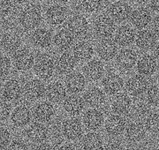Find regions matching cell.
I'll return each instance as SVG.
<instances>
[{"mask_svg":"<svg viewBox=\"0 0 159 150\" xmlns=\"http://www.w3.org/2000/svg\"><path fill=\"white\" fill-rule=\"evenodd\" d=\"M74 34L67 28L61 29L57 31L53 37L54 45L60 51H66L74 45Z\"/></svg>","mask_w":159,"mask_h":150,"instance_id":"cell-33","label":"cell"},{"mask_svg":"<svg viewBox=\"0 0 159 150\" xmlns=\"http://www.w3.org/2000/svg\"><path fill=\"white\" fill-rule=\"evenodd\" d=\"M62 148V149H70V148H75V147H74L73 145H69V146H63L61 148Z\"/></svg>","mask_w":159,"mask_h":150,"instance_id":"cell-51","label":"cell"},{"mask_svg":"<svg viewBox=\"0 0 159 150\" xmlns=\"http://www.w3.org/2000/svg\"><path fill=\"white\" fill-rule=\"evenodd\" d=\"M103 141L102 136L96 132H89L82 137L80 148L83 149H97L102 148Z\"/></svg>","mask_w":159,"mask_h":150,"instance_id":"cell-36","label":"cell"},{"mask_svg":"<svg viewBox=\"0 0 159 150\" xmlns=\"http://www.w3.org/2000/svg\"><path fill=\"white\" fill-rule=\"evenodd\" d=\"M34 53L28 48H20L14 52L12 58L15 68L20 72H28L34 67Z\"/></svg>","mask_w":159,"mask_h":150,"instance_id":"cell-6","label":"cell"},{"mask_svg":"<svg viewBox=\"0 0 159 150\" xmlns=\"http://www.w3.org/2000/svg\"><path fill=\"white\" fill-rule=\"evenodd\" d=\"M11 69V62L7 56H2L1 58V78L4 81L10 74Z\"/></svg>","mask_w":159,"mask_h":150,"instance_id":"cell-43","label":"cell"},{"mask_svg":"<svg viewBox=\"0 0 159 150\" xmlns=\"http://www.w3.org/2000/svg\"><path fill=\"white\" fill-rule=\"evenodd\" d=\"M154 57L156 58L157 61H159V43L157 44L155 49H154Z\"/></svg>","mask_w":159,"mask_h":150,"instance_id":"cell-48","label":"cell"},{"mask_svg":"<svg viewBox=\"0 0 159 150\" xmlns=\"http://www.w3.org/2000/svg\"><path fill=\"white\" fill-rule=\"evenodd\" d=\"M73 54L79 62H88L94 55V48L90 42L80 40L74 44Z\"/></svg>","mask_w":159,"mask_h":150,"instance_id":"cell-31","label":"cell"},{"mask_svg":"<svg viewBox=\"0 0 159 150\" xmlns=\"http://www.w3.org/2000/svg\"><path fill=\"white\" fill-rule=\"evenodd\" d=\"M152 14L148 8L144 6L137 7L133 10L130 17L132 25L137 29H145L152 22Z\"/></svg>","mask_w":159,"mask_h":150,"instance_id":"cell-13","label":"cell"},{"mask_svg":"<svg viewBox=\"0 0 159 150\" xmlns=\"http://www.w3.org/2000/svg\"><path fill=\"white\" fill-rule=\"evenodd\" d=\"M13 3H15L16 5L18 6H20V5H24V4H26L29 0H11Z\"/></svg>","mask_w":159,"mask_h":150,"instance_id":"cell-50","label":"cell"},{"mask_svg":"<svg viewBox=\"0 0 159 150\" xmlns=\"http://www.w3.org/2000/svg\"><path fill=\"white\" fill-rule=\"evenodd\" d=\"M115 60L119 69L122 71H130L136 65L138 56L135 51L126 48L119 51Z\"/></svg>","mask_w":159,"mask_h":150,"instance_id":"cell-14","label":"cell"},{"mask_svg":"<svg viewBox=\"0 0 159 150\" xmlns=\"http://www.w3.org/2000/svg\"><path fill=\"white\" fill-rule=\"evenodd\" d=\"M31 43L36 48L39 49H46L51 46L53 37L51 31L44 28L35 29L30 35Z\"/></svg>","mask_w":159,"mask_h":150,"instance_id":"cell-22","label":"cell"},{"mask_svg":"<svg viewBox=\"0 0 159 150\" xmlns=\"http://www.w3.org/2000/svg\"><path fill=\"white\" fill-rule=\"evenodd\" d=\"M97 52L98 57L105 62H109L116 58L119 53L118 43L111 38L102 39L97 44Z\"/></svg>","mask_w":159,"mask_h":150,"instance_id":"cell-10","label":"cell"},{"mask_svg":"<svg viewBox=\"0 0 159 150\" xmlns=\"http://www.w3.org/2000/svg\"><path fill=\"white\" fill-rule=\"evenodd\" d=\"M125 89L132 96L140 97L148 91V82L145 76L142 74H135L126 81Z\"/></svg>","mask_w":159,"mask_h":150,"instance_id":"cell-9","label":"cell"},{"mask_svg":"<svg viewBox=\"0 0 159 150\" xmlns=\"http://www.w3.org/2000/svg\"><path fill=\"white\" fill-rule=\"evenodd\" d=\"M149 104L148 102H137L134 104H133L132 109L129 111L131 117L134 118V120H141L143 117H147L149 111Z\"/></svg>","mask_w":159,"mask_h":150,"instance_id":"cell-37","label":"cell"},{"mask_svg":"<svg viewBox=\"0 0 159 150\" xmlns=\"http://www.w3.org/2000/svg\"><path fill=\"white\" fill-rule=\"evenodd\" d=\"M85 75L80 73V72H72L67 74L65 80L66 87L71 94H80L85 90L87 85Z\"/></svg>","mask_w":159,"mask_h":150,"instance_id":"cell-20","label":"cell"},{"mask_svg":"<svg viewBox=\"0 0 159 150\" xmlns=\"http://www.w3.org/2000/svg\"><path fill=\"white\" fill-rule=\"evenodd\" d=\"M8 150H22V149H29V147L27 144L20 139H14L12 140L9 147H8Z\"/></svg>","mask_w":159,"mask_h":150,"instance_id":"cell-44","label":"cell"},{"mask_svg":"<svg viewBox=\"0 0 159 150\" xmlns=\"http://www.w3.org/2000/svg\"><path fill=\"white\" fill-rule=\"evenodd\" d=\"M149 7H150V10L159 14V0H150Z\"/></svg>","mask_w":159,"mask_h":150,"instance_id":"cell-47","label":"cell"},{"mask_svg":"<svg viewBox=\"0 0 159 150\" xmlns=\"http://www.w3.org/2000/svg\"><path fill=\"white\" fill-rule=\"evenodd\" d=\"M56 64L48 55H42L35 60L34 71L35 75L41 80H49L54 74Z\"/></svg>","mask_w":159,"mask_h":150,"instance_id":"cell-5","label":"cell"},{"mask_svg":"<svg viewBox=\"0 0 159 150\" xmlns=\"http://www.w3.org/2000/svg\"><path fill=\"white\" fill-rule=\"evenodd\" d=\"M9 104V102L5 101L2 105H1V115H2V119L7 118L9 116H11V105Z\"/></svg>","mask_w":159,"mask_h":150,"instance_id":"cell-45","label":"cell"},{"mask_svg":"<svg viewBox=\"0 0 159 150\" xmlns=\"http://www.w3.org/2000/svg\"><path fill=\"white\" fill-rule=\"evenodd\" d=\"M111 1H119V0H111Z\"/></svg>","mask_w":159,"mask_h":150,"instance_id":"cell-53","label":"cell"},{"mask_svg":"<svg viewBox=\"0 0 159 150\" xmlns=\"http://www.w3.org/2000/svg\"><path fill=\"white\" fill-rule=\"evenodd\" d=\"M11 133L6 127L2 126L0 129V149L5 150L8 148L11 143Z\"/></svg>","mask_w":159,"mask_h":150,"instance_id":"cell-42","label":"cell"},{"mask_svg":"<svg viewBox=\"0 0 159 150\" xmlns=\"http://www.w3.org/2000/svg\"><path fill=\"white\" fill-rule=\"evenodd\" d=\"M151 28H152V30H153L154 32H155L157 35H159V15L156 16V17L152 20Z\"/></svg>","mask_w":159,"mask_h":150,"instance_id":"cell-46","label":"cell"},{"mask_svg":"<svg viewBox=\"0 0 159 150\" xmlns=\"http://www.w3.org/2000/svg\"><path fill=\"white\" fill-rule=\"evenodd\" d=\"M68 10L61 4H54L50 6L45 12L47 23L52 27L60 26L68 20Z\"/></svg>","mask_w":159,"mask_h":150,"instance_id":"cell-4","label":"cell"},{"mask_svg":"<svg viewBox=\"0 0 159 150\" xmlns=\"http://www.w3.org/2000/svg\"><path fill=\"white\" fill-rule=\"evenodd\" d=\"M93 30L97 37L101 39L111 38L116 32L115 21L107 14L97 16L94 21Z\"/></svg>","mask_w":159,"mask_h":150,"instance_id":"cell-3","label":"cell"},{"mask_svg":"<svg viewBox=\"0 0 159 150\" xmlns=\"http://www.w3.org/2000/svg\"><path fill=\"white\" fill-rule=\"evenodd\" d=\"M23 94V87L17 80H9L5 83L3 87V98L6 102L15 103L20 98Z\"/></svg>","mask_w":159,"mask_h":150,"instance_id":"cell-24","label":"cell"},{"mask_svg":"<svg viewBox=\"0 0 159 150\" xmlns=\"http://www.w3.org/2000/svg\"><path fill=\"white\" fill-rule=\"evenodd\" d=\"M147 127L141 120H134L130 123L125 129V137L132 142H138L145 138L147 134Z\"/></svg>","mask_w":159,"mask_h":150,"instance_id":"cell-28","label":"cell"},{"mask_svg":"<svg viewBox=\"0 0 159 150\" xmlns=\"http://www.w3.org/2000/svg\"><path fill=\"white\" fill-rule=\"evenodd\" d=\"M78 60L74 57L73 53L70 52H63L57 58L56 62V70L59 74L67 75L70 73L74 72L77 64Z\"/></svg>","mask_w":159,"mask_h":150,"instance_id":"cell-26","label":"cell"},{"mask_svg":"<svg viewBox=\"0 0 159 150\" xmlns=\"http://www.w3.org/2000/svg\"><path fill=\"white\" fill-rule=\"evenodd\" d=\"M145 125L149 133H159V113H150L147 116Z\"/></svg>","mask_w":159,"mask_h":150,"instance_id":"cell-39","label":"cell"},{"mask_svg":"<svg viewBox=\"0 0 159 150\" xmlns=\"http://www.w3.org/2000/svg\"><path fill=\"white\" fill-rule=\"evenodd\" d=\"M135 45L142 51H149L157 45V35L153 30L142 29L136 34L135 37Z\"/></svg>","mask_w":159,"mask_h":150,"instance_id":"cell-15","label":"cell"},{"mask_svg":"<svg viewBox=\"0 0 159 150\" xmlns=\"http://www.w3.org/2000/svg\"><path fill=\"white\" fill-rule=\"evenodd\" d=\"M82 123L85 128L90 131H97L104 123V117L101 110L92 108L86 110L82 117Z\"/></svg>","mask_w":159,"mask_h":150,"instance_id":"cell-19","label":"cell"},{"mask_svg":"<svg viewBox=\"0 0 159 150\" xmlns=\"http://www.w3.org/2000/svg\"><path fill=\"white\" fill-rule=\"evenodd\" d=\"M42 10L36 4L25 6L19 14V23L26 30L35 29L42 22Z\"/></svg>","mask_w":159,"mask_h":150,"instance_id":"cell-1","label":"cell"},{"mask_svg":"<svg viewBox=\"0 0 159 150\" xmlns=\"http://www.w3.org/2000/svg\"><path fill=\"white\" fill-rule=\"evenodd\" d=\"M133 102L128 95L125 93H119L115 95L111 103V110L115 114L125 115L129 113L132 109Z\"/></svg>","mask_w":159,"mask_h":150,"instance_id":"cell-29","label":"cell"},{"mask_svg":"<svg viewBox=\"0 0 159 150\" xmlns=\"http://www.w3.org/2000/svg\"><path fill=\"white\" fill-rule=\"evenodd\" d=\"M104 129L108 135L117 137L121 135L126 129V120L122 115L114 114L109 116L104 122Z\"/></svg>","mask_w":159,"mask_h":150,"instance_id":"cell-12","label":"cell"},{"mask_svg":"<svg viewBox=\"0 0 159 150\" xmlns=\"http://www.w3.org/2000/svg\"><path fill=\"white\" fill-rule=\"evenodd\" d=\"M46 87L43 81L37 79L29 81L23 86V95L29 101H37L45 95Z\"/></svg>","mask_w":159,"mask_h":150,"instance_id":"cell-11","label":"cell"},{"mask_svg":"<svg viewBox=\"0 0 159 150\" xmlns=\"http://www.w3.org/2000/svg\"><path fill=\"white\" fill-rule=\"evenodd\" d=\"M157 148H158V149H159V144H158V146H157Z\"/></svg>","mask_w":159,"mask_h":150,"instance_id":"cell-54","label":"cell"},{"mask_svg":"<svg viewBox=\"0 0 159 150\" xmlns=\"http://www.w3.org/2000/svg\"><path fill=\"white\" fill-rule=\"evenodd\" d=\"M10 117L14 126L22 128L29 125L32 117V112L27 105L20 104L13 109Z\"/></svg>","mask_w":159,"mask_h":150,"instance_id":"cell-17","label":"cell"},{"mask_svg":"<svg viewBox=\"0 0 159 150\" xmlns=\"http://www.w3.org/2000/svg\"><path fill=\"white\" fill-rule=\"evenodd\" d=\"M54 1H56L58 4H66V3H68L70 0H54Z\"/></svg>","mask_w":159,"mask_h":150,"instance_id":"cell-52","label":"cell"},{"mask_svg":"<svg viewBox=\"0 0 159 150\" xmlns=\"http://www.w3.org/2000/svg\"><path fill=\"white\" fill-rule=\"evenodd\" d=\"M103 91L109 95H115L119 94L124 87V81L120 75L111 73L106 74L102 80Z\"/></svg>","mask_w":159,"mask_h":150,"instance_id":"cell-16","label":"cell"},{"mask_svg":"<svg viewBox=\"0 0 159 150\" xmlns=\"http://www.w3.org/2000/svg\"><path fill=\"white\" fill-rule=\"evenodd\" d=\"M105 94L106 93L100 87H92L86 91L83 98L85 100L87 105H89L91 108H97L102 106L105 103Z\"/></svg>","mask_w":159,"mask_h":150,"instance_id":"cell-34","label":"cell"},{"mask_svg":"<svg viewBox=\"0 0 159 150\" xmlns=\"http://www.w3.org/2000/svg\"><path fill=\"white\" fill-rule=\"evenodd\" d=\"M85 100L78 94L67 95L63 101V108L65 111L71 116L80 115L85 108Z\"/></svg>","mask_w":159,"mask_h":150,"instance_id":"cell-21","label":"cell"},{"mask_svg":"<svg viewBox=\"0 0 159 150\" xmlns=\"http://www.w3.org/2000/svg\"><path fill=\"white\" fill-rule=\"evenodd\" d=\"M26 136L31 142L35 144H42L49 137V130L43 123L31 124L26 129Z\"/></svg>","mask_w":159,"mask_h":150,"instance_id":"cell-18","label":"cell"},{"mask_svg":"<svg viewBox=\"0 0 159 150\" xmlns=\"http://www.w3.org/2000/svg\"><path fill=\"white\" fill-rule=\"evenodd\" d=\"M103 4V0H78V6L83 12L95 13L98 12Z\"/></svg>","mask_w":159,"mask_h":150,"instance_id":"cell-38","label":"cell"},{"mask_svg":"<svg viewBox=\"0 0 159 150\" xmlns=\"http://www.w3.org/2000/svg\"><path fill=\"white\" fill-rule=\"evenodd\" d=\"M66 87L59 81H53L46 87L45 96L49 102L58 104L66 97Z\"/></svg>","mask_w":159,"mask_h":150,"instance_id":"cell-27","label":"cell"},{"mask_svg":"<svg viewBox=\"0 0 159 150\" xmlns=\"http://www.w3.org/2000/svg\"><path fill=\"white\" fill-rule=\"evenodd\" d=\"M158 78H159V76H158Z\"/></svg>","mask_w":159,"mask_h":150,"instance_id":"cell-55","label":"cell"},{"mask_svg":"<svg viewBox=\"0 0 159 150\" xmlns=\"http://www.w3.org/2000/svg\"><path fill=\"white\" fill-rule=\"evenodd\" d=\"M137 72L143 76H151L157 69V59L149 54L143 55L138 59L136 64Z\"/></svg>","mask_w":159,"mask_h":150,"instance_id":"cell-32","label":"cell"},{"mask_svg":"<svg viewBox=\"0 0 159 150\" xmlns=\"http://www.w3.org/2000/svg\"><path fill=\"white\" fill-rule=\"evenodd\" d=\"M54 113V107L51 102H41L35 105L33 110L34 119L37 122L43 124L51 121Z\"/></svg>","mask_w":159,"mask_h":150,"instance_id":"cell-30","label":"cell"},{"mask_svg":"<svg viewBox=\"0 0 159 150\" xmlns=\"http://www.w3.org/2000/svg\"><path fill=\"white\" fill-rule=\"evenodd\" d=\"M135 4L137 5H146V4H148L150 2V0H133Z\"/></svg>","mask_w":159,"mask_h":150,"instance_id":"cell-49","label":"cell"},{"mask_svg":"<svg viewBox=\"0 0 159 150\" xmlns=\"http://www.w3.org/2000/svg\"><path fill=\"white\" fill-rule=\"evenodd\" d=\"M17 6L11 0H1V15L3 19L11 18L15 14Z\"/></svg>","mask_w":159,"mask_h":150,"instance_id":"cell-40","label":"cell"},{"mask_svg":"<svg viewBox=\"0 0 159 150\" xmlns=\"http://www.w3.org/2000/svg\"><path fill=\"white\" fill-rule=\"evenodd\" d=\"M83 73L85 75L86 79L89 81L95 82L99 81L104 74V65L100 60H89L83 67Z\"/></svg>","mask_w":159,"mask_h":150,"instance_id":"cell-25","label":"cell"},{"mask_svg":"<svg viewBox=\"0 0 159 150\" xmlns=\"http://www.w3.org/2000/svg\"><path fill=\"white\" fill-rule=\"evenodd\" d=\"M133 9L125 1H115L108 7V15L116 22H124L130 19Z\"/></svg>","mask_w":159,"mask_h":150,"instance_id":"cell-8","label":"cell"},{"mask_svg":"<svg viewBox=\"0 0 159 150\" xmlns=\"http://www.w3.org/2000/svg\"><path fill=\"white\" fill-rule=\"evenodd\" d=\"M82 123L78 118L71 117L63 122L61 131H62L63 136L66 139L71 141L78 140L82 137L84 133Z\"/></svg>","mask_w":159,"mask_h":150,"instance_id":"cell-7","label":"cell"},{"mask_svg":"<svg viewBox=\"0 0 159 150\" xmlns=\"http://www.w3.org/2000/svg\"><path fill=\"white\" fill-rule=\"evenodd\" d=\"M135 37L134 29L129 25H122L116 30L114 40L119 46L127 47L134 42Z\"/></svg>","mask_w":159,"mask_h":150,"instance_id":"cell-23","label":"cell"},{"mask_svg":"<svg viewBox=\"0 0 159 150\" xmlns=\"http://www.w3.org/2000/svg\"><path fill=\"white\" fill-rule=\"evenodd\" d=\"M21 40L20 36L13 33H5L1 38L2 49L7 53H14L20 48Z\"/></svg>","mask_w":159,"mask_h":150,"instance_id":"cell-35","label":"cell"},{"mask_svg":"<svg viewBox=\"0 0 159 150\" xmlns=\"http://www.w3.org/2000/svg\"><path fill=\"white\" fill-rule=\"evenodd\" d=\"M147 101L152 106H159V85H153L148 87Z\"/></svg>","mask_w":159,"mask_h":150,"instance_id":"cell-41","label":"cell"},{"mask_svg":"<svg viewBox=\"0 0 159 150\" xmlns=\"http://www.w3.org/2000/svg\"><path fill=\"white\" fill-rule=\"evenodd\" d=\"M67 29L79 39H86L90 35V24L88 19L80 14L70 16L66 21Z\"/></svg>","mask_w":159,"mask_h":150,"instance_id":"cell-2","label":"cell"}]
</instances>
